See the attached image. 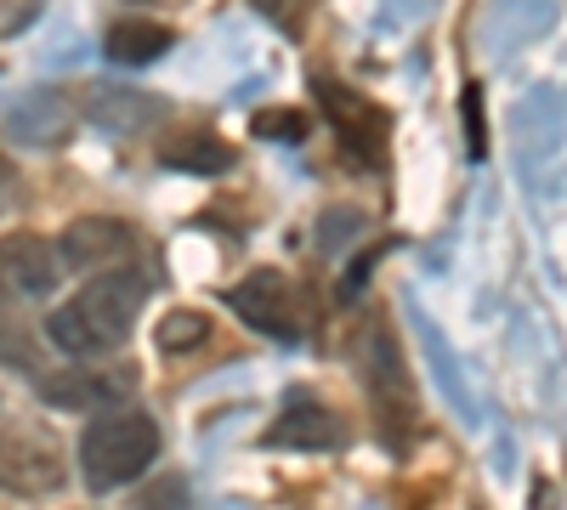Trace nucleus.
Masks as SVG:
<instances>
[{"instance_id":"14","label":"nucleus","mask_w":567,"mask_h":510,"mask_svg":"<svg viewBox=\"0 0 567 510\" xmlns=\"http://www.w3.org/2000/svg\"><path fill=\"white\" fill-rule=\"evenodd\" d=\"M307 131H312L307 108H261L250 119V136H261V143H301Z\"/></svg>"},{"instance_id":"9","label":"nucleus","mask_w":567,"mask_h":510,"mask_svg":"<svg viewBox=\"0 0 567 510\" xmlns=\"http://www.w3.org/2000/svg\"><path fill=\"white\" fill-rule=\"evenodd\" d=\"M341 443V414L323 408L318 397H296L284 403V414L267 431V448H301V454H318V448H336Z\"/></svg>"},{"instance_id":"13","label":"nucleus","mask_w":567,"mask_h":510,"mask_svg":"<svg viewBox=\"0 0 567 510\" xmlns=\"http://www.w3.org/2000/svg\"><path fill=\"white\" fill-rule=\"evenodd\" d=\"M216 330H210V318L205 312H194V306H176V312H165L159 318V352L165 357H182V352H199L205 341H210Z\"/></svg>"},{"instance_id":"3","label":"nucleus","mask_w":567,"mask_h":510,"mask_svg":"<svg viewBox=\"0 0 567 510\" xmlns=\"http://www.w3.org/2000/svg\"><path fill=\"white\" fill-rule=\"evenodd\" d=\"M358 375L369 386V408H374V426L392 448H409L420 437V397H414V381L403 368V352L392 341V330L381 318L363 323L358 335Z\"/></svg>"},{"instance_id":"4","label":"nucleus","mask_w":567,"mask_h":510,"mask_svg":"<svg viewBox=\"0 0 567 510\" xmlns=\"http://www.w3.org/2000/svg\"><path fill=\"white\" fill-rule=\"evenodd\" d=\"M312 103L323 108V119L336 125V136H341V148H347L363 170L381 165V154H386V131H392L381 103H369L363 91H352V85H341V80H329V74L312 80Z\"/></svg>"},{"instance_id":"1","label":"nucleus","mask_w":567,"mask_h":510,"mask_svg":"<svg viewBox=\"0 0 567 510\" xmlns=\"http://www.w3.org/2000/svg\"><path fill=\"white\" fill-rule=\"evenodd\" d=\"M142 301H148V278L114 267L103 278H91L80 295H69V306L45 318V335L69 357H109L131 335V323L142 318Z\"/></svg>"},{"instance_id":"7","label":"nucleus","mask_w":567,"mask_h":510,"mask_svg":"<svg viewBox=\"0 0 567 510\" xmlns=\"http://www.w3.org/2000/svg\"><path fill=\"white\" fill-rule=\"evenodd\" d=\"M69 466H63V454L34 437V431H0V488H12V493H52L63 488Z\"/></svg>"},{"instance_id":"15","label":"nucleus","mask_w":567,"mask_h":510,"mask_svg":"<svg viewBox=\"0 0 567 510\" xmlns=\"http://www.w3.org/2000/svg\"><path fill=\"white\" fill-rule=\"evenodd\" d=\"M0 357H7V363H29L34 357V346L18 330V295L7 284H0Z\"/></svg>"},{"instance_id":"6","label":"nucleus","mask_w":567,"mask_h":510,"mask_svg":"<svg viewBox=\"0 0 567 510\" xmlns=\"http://www.w3.org/2000/svg\"><path fill=\"white\" fill-rule=\"evenodd\" d=\"M58 256L74 272H114V267H125L136 256V227L114 221V216H80V221L63 227Z\"/></svg>"},{"instance_id":"2","label":"nucleus","mask_w":567,"mask_h":510,"mask_svg":"<svg viewBox=\"0 0 567 510\" xmlns=\"http://www.w3.org/2000/svg\"><path fill=\"white\" fill-rule=\"evenodd\" d=\"M159 459V426L142 408H103L80 437V471L91 493H114L136 482Z\"/></svg>"},{"instance_id":"17","label":"nucleus","mask_w":567,"mask_h":510,"mask_svg":"<svg viewBox=\"0 0 567 510\" xmlns=\"http://www.w3.org/2000/svg\"><path fill=\"white\" fill-rule=\"evenodd\" d=\"M307 7H312V0H256V12L272 18V29H284V34H301Z\"/></svg>"},{"instance_id":"16","label":"nucleus","mask_w":567,"mask_h":510,"mask_svg":"<svg viewBox=\"0 0 567 510\" xmlns=\"http://www.w3.org/2000/svg\"><path fill=\"white\" fill-rule=\"evenodd\" d=\"M460 108H465V154H471V159H483V154H488V125H483V91H477V85H465Z\"/></svg>"},{"instance_id":"10","label":"nucleus","mask_w":567,"mask_h":510,"mask_svg":"<svg viewBox=\"0 0 567 510\" xmlns=\"http://www.w3.org/2000/svg\"><path fill=\"white\" fill-rule=\"evenodd\" d=\"M159 159L176 165V170H194V176H221L239 165V154H233V143H221L216 131H176L159 143Z\"/></svg>"},{"instance_id":"5","label":"nucleus","mask_w":567,"mask_h":510,"mask_svg":"<svg viewBox=\"0 0 567 510\" xmlns=\"http://www.w3.org/2000/svg\"><path fill=\"white\" fill-rule=\"evenodd\" d=\"M227 306L239 312L256 335L301 341V295H296V284H290V278H284L278 267H256V272H245L239 284L227 290Z\"/></svg>"},{"instance_id":"8","label":"nucleus","mask_w":567,"mask_h":510,"mask_svg":"<svg viewBox=\"0 0 567 510\" xmlns=\"http://www.w3.org/2000/svg\"><path fill=\"white\" fill-rule=\"evenodd\" d=\"M0 284L18 301H40L58 290V250L40 233H7L0 239Z\"/></svg>"},{"instance_id":"12","label":"nucleus","mask_w":567,"mask_h":510,"mask_svg":"<svg viewBox=\"0 0 567 510\" xmlns=\"http://www.w3.org/2000/svg\"><path fill=\"white\" fill-rule=\"evenodd\" d=\"M103 52L109 63H125V69H142V63H154L159 52H171V29L165 23H148V18H120L103 40Z\"/></svg>"},{"instance_id":"11","label":"nucleus","mask_w":567,"mask_h":510,"mask_svg":"<svg viewBox=\"0 0 567 510\" xmlns=\"http://www.w3.org/2000/svg\"><path fill=\"white\" fill-rule=\"evenodd\" d=\"M40 392L52 408H109L131 392V375H91V368H80V375H45Z\"/></svg>"}]
</instances>
